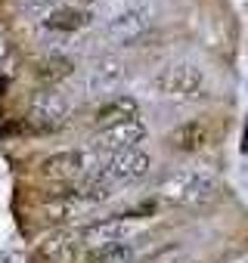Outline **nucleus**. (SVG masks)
<instances>
[{"instance_id":"1a4fd4ad","label":"nucleus","mask_w":248,"mask_h":263,"mask_svg":"<svg viewBox=\"0 0 248 263\" xmlns=\"http://www.w3.org/2000/svg\"><path fill=\"white\" fill-rule=\"evenodd\" d=\"M134 118H140V102L131 93H118V96H112V99L96 105L90 124L96 130H109V127H118V124H128Z\"/></svg>"},{"instance_id":"0eeeda50","label":"nucleus","mask_w":248,"mask_h":263,"mask_svg":"<svg viewBox=\"0 0 248 263\" xmlns=\"http://www.w3.org/2000/svg\"><path fill=\"white\" fill-rule=\"evenodd\" d=\"M81 238L87 248H96V245H121L128 241L134 232H137V220L124 217V214H105V217H96L84 226H78Z\"/></svg>"},{"instance_id":"f8f14e48","label":"nucleus","mask_w":248,"mask_h":263,"mask_svg":"<svg viewBox=\"0 0 248 263\" xmlns=\"http://www.w3.org/2000/svg\"><path fill=\"white\" fill-rule=\"evenodd\" d=\"M149 25H152V10H149V7H134V10H128V13L115 16V19L105 25V31H109L112 37H118V41H134V37H140Z\"/></svg>"},{"instance_id":"39448f33","label":"nucleus","mask_w":248,"mask_h":263,"mask_svg":"<svg viewBox=\"0 0 248 263\" xmlns=\"http://www.w3.org/2000/svg\"><path fill=\"white\" fill-rule=\"evenodd\" d=\"M152 155L143 149H128V152H118V155H105L99 161V177L109 183H134L152 174Z\"/></svg>"},{"instance_id":"9b49d317","label":"nucleus","mask_w":248,"mask_h":263,"mask_svg":"<svg viewBox=\"0 0 248 263\" xmlns=\"http://www.w3.org/2000/svg\"><path fill=\"white\" fill-rule=\"evenodd\" d=\"M44 25L50 31H84L93 25V13L87 7H75V4H62V7H53L47 16H44Z\"/></svg>"},{"instance_id":"20e7f679","label":"nucleus","mask_w":248,"mask_h":263,"mask_svg":"<svg viewBox=\"0 0 248 263\" xmlns=\"http://www.w3.org/2000/svg\"><path fill=\"white\" fill-rule=\"evenodd\" d=\"M146 137H149V130H146L143 118H134L128 124L96 130L93 140H90V149L99 158H105V155H118V152H128V149H140V143H146Z\"/></svg>"},{"instance_id":"ddd939ff","label":"nucleus","mask_w":248,"mask_h":263,"mask_svg":"<svg viewBox=\"0 0 248 263\" xmlns=\"http://www.w3.org/2000/svg\"><path fill=\"white\" fill-rule=\"evenodd\" d=\"M72 74H75V59L65 56V53H50V56L34 62V78L44 81V84H53V87L68 81Z\"/></svg>"},{"instance_id":"dca6fc26","label":"nucleus","mask_w":248,"mask_h":263,"mask_svg":"<svg viewBox=\"0 0 248 263\" xmlns=\"http://www.w3.org/2000/svg\"><path fill=\"white\" fill-rule=\"evenodd\" d=\"M68 4H75V7H90L93 0H68Z\"/></svg>"},{"instance_id":"f257e3e1","label":"nucleus","mask_w":248,"mask_h":263,"mask_svg":"<svg viewBox=\"0 0 248 263\" xmlns=\"http://www.w3.org/2000/svg\"><path fill=\"white\" fill-rule=\"evenodd\" d=\"M152 87L162 96L183 99V102H199V99L208 96V78H205V71L196 62H186V59L162 65L158 74L152 78Z\"/></svg>"},{"instance_id":"f03ea898","label":"nucleus","mask_w":248,"mask_h":263,"mask_svg":"<svg viewBox=\"0 0 248 263\" xmlns=\"http://www.w3.org/2000/svg\"><path fill=\"white\" fill-rule=\"evenodd\" d=\"M217 192V180L202 167H177L158 180V195L174 204H199Z\"/></svg>"},{"instance_id":"9d476101","label":"nucleus","mask_w":248,"mask_h":263,"mask_svg":"<svg viewBox=\"0 0 248 263\" xmlns=\"http://www.w3.org/2000/svg\"><path fill=\"white\" fill-rule=\"evenodd\" d=\"M84 251H87V245L78 229H59L56 235H50L41 245V257L47 263H81Z\"/></svg>"},{"instance_id":"4468645a","label":"nucleus","mask_w":248,"mask_h":263,"mask_svg":"<svg viewBox=\"0 0 248 263\" xmlns=\"http://www.w3.org/2000/svg\"><path fill=\"white\" fill-rule=\"evenodd\" d=\"M137 251L131 241H121V245H96V248H87L81 263H134Z\"/></svg>"},{"instance_id":"6e6552de","label":"nucleus","mask_w":248,"mask_h":263,"mask_svg":"<svg viewBox=\"0 0 248 263\" xmlns=\"http://www.w3.org/2000/svg\"><path fill=\"white\" fill-rule=\"evenodd\" d=\"M165 143H168V149H174V152L196 155V152H202V149L211 146V127H208L202 118H189V121H183V124H177V127L171 130V134L165 137Z\"/></svg>"},{"instance_id":"7ed1b4c3","label":"nucleus","mask_w":248,"mask_h":263,"mask_svg":"<svg viewBox=\"0 0 248 263\" xmlns=\"http://www.w3.org/2000/svg\"><path fill=\"white\" fill-rule=\"evenodd\" d=\"M99 155L87 146V149H59L53 155H47L41 161V177L53 180V183H72V180H84L93 177L99 171Z\"/></svg>"},{"instance_id":"423d86ee","label":"nucleus","mask_w":248,"mask_h":263,"mask_svg":"<svg viewBox=\"0 0 248 263\" xmlns=\"http://www.w3.org/2000/svg\"><path fill=\"white\" fill-rule=\"evenodd\" d=\"M72 115V102L65 93H59L56 87H47V90H38L31 99H28V118L34 127L41 130H56L68 121Z\"/></svg>"},{"instance_id":"2eb2a0df","label":"nucleus","mask_w":248,"mask_h":263,"mask_svg":"<svg viewBox=\"0 0 248 263\" xmlns=\"http://www.w3.org/2000/svg\"><path fill=\"white\" fill-rule=\"evenodd\" d=\"M124 78V62L118 56H102L93 68H90V84L93 87H112Z\"/></svg>"}]
</instances>
